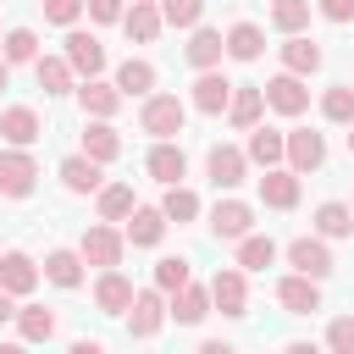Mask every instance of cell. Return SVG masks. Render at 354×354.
<instances>
[{
    "instance_id": "37",
    "label": "cell",
    "mask_w": 354,
    "mask_h": 354,
    "mask_svg": "<svg viewBox=\"0 0 354 354\" xmlns=\"http://www.w3.org/2000/svg\"><path fill=\"white\" fill-rule=\"evenodd\" d=\"M160 210H166V221H177V227H188V221H199V194L194 188H183V183H171L166 188V199H160Z\"/></svg>"
},
{
    "instance_id": "2",
    "label": "cell",
    "mask_w": 354,
    "mask_h": 354,
    "mask_svg": "<svg viewBox=\"0 0 354 354\" xmlns=\"http://www.w3.org/2000/svg\"><path fill=\"white\" fill-rule=\"evenodd\" d=\"M138 127H144L149 138H177V133L188 127V105H183L177 94H144V105H138Z\"/></svg>"
},
{
    "instance_id": "7",
    "label": "cell",
    "mask_w": 354,
    "mask_h": 354,
    "mask_svg": "<svg viewBox=\"0 0 354 354\" xmlns=\"http://www.w3.org/2000/svg\"><path fill=\"white\" fill-rule=\"evenodd\" d=\"M210 304L221 310V315H249V271L243 266H221L216 277H210Z\"/></svg>"
},
{
    "instance_id": "44",
    "label": "cell",
    "mask_w": 354,
    "mask_h": 354,
    "mask_svg": "<svg viewBox=\"0 0 354 354\" xmlns=\"http://www.w3.org/2000/svg\"><path fill=\"white\" fill-rule=\"evenodd\" d=\"M326 348H332V354H354V315H337V321L326 326Z\"/></svg>"
},
{
    "instance_id": "9",
    "label": "cell",
    "mask_w": 354,
    "mask_h": 354,
    "mask_svg": "<svg viewBox=\"0 0 354 354\" xmlns=\"http://www.w3.org/2000/svg\"><path fill=\"white\" fill-rule=\"evenodd\" d=\"M205 177H210L221 194H232V188L249 177V155H243L238 144H210V149H205Z\"/></svg>"
},
{
    "instance_id": "23",
    "label": "cell",
    "mask_w": 354,
    "mask_h": 354,
    "mask_svg": "<svg viewBox=\"0 0 354 354\" xmlns=\"http://www.w3.org/2000/svg\"><path fill=\"white\" fill-rule=\"evenodd\" d=\"M260 205H271V210H293L299 205V171L282 160V166H266V177H260Z\"/></svg>"
},
{
    "instance_id": "36",
    "label": "cell",
    "mask_w": 354,
    "mask_h": 354,
    "mask_svg": "<svg viewBox=\"0 0 354 354\" xmlns=\"http://www.w3.org/2000/svg\"><path fill=\"white\" fill-rule=\"evenodd\" d=\"M0 55H6L11 66H33L44 50H39V33H33V28H6V39H0Z\"/></svg>"
},
{
    "instance_id": "39",
    "label": "cell",
    "mask_w": 354,
    "mask_h": 354,
    "mask_svg": "<svg viewBox=\"0 0 354 354\" xmlns=\"http://www.w3.org/2000/svg\"><path fill=\"white\" fill-rule=\"evenodd\" d=\"M310 11H315V0H271V28L277 33H304Z\"/></svg>"
},
{
    "instance_id": "20",
    "label": "cell",
    "mask_w": 354,
    "mask_h": 354,
    "mask_svg": "<svg viewBox=\"0 0 354 354\" xmlns=\"http://www.w3.org/2000/svg\"><path fill=\"white\" fill-rule=\"evenodd\" d=\"M277 55H282V72H299V77H310V72H321V44L310 39V33H282V44H277Z\"/></svg>"
},
{
    "instance_id": "12",
    "label": "cell",
    "mask_w": 354,
    "mask_h": 354,
    "mask_svg": "<svg viewBox=\"0 0 354 354\" xmlns=\"http://www.w3.org/2000/svg\"><path fill=\"white\" fill-rule=\"evenodd\" d=\"M221 55H227V33L221 28H188V44H183V61L194 66V72H210V66H221Z\"/></svg>"
},
{
    "instance_id": "15",
    "label": "cell",
    "mask_w": 354,
    "mask_h": 354,
    "mask_svg": "<svg viewBox=\"0 0 354 354\" xmlns=\"http://www.w3.org/2000/svg\"><path fill=\"white\" fill-rule=\"evenodd\" d=\"M61 55L72 61L77 77H100V72H105V44H100L94 33H83V28H66V50H61Z\"/></svg>"
},
{
    "instance_id": "47",
    "label": "cell",
    "mask_w": 354,
    "mask_h": 354,
    "mask_svg": "<svg viewBox=\"0 0 354 354\" xmlns=\"http://www.w3.org/2000/svg\"><path fill=\"white\" fill-rule=\"evenodd\" d=\"M0 321H17V293L0 282Z\"/></svg>"
},
{
    "instance_id": "24",
    "label": "cell",
    "mask_w": 354,
    "mask_h": 354,
    "mask_svg": "<svg viewBox=\"0 0 354 354\" xmlns=\"http://www.w3.org/2000/svg\"><path fill=\"white\" fill-rule=\"evenodd\" d=\"M133 282L116 271V266H105L100 277H94V304H100V315H127V304H133Z\"/></svg>"
},
{
    "instance_id": "33",
    "label": "cell",
    "mask_w": 354,
    "mask_h": 354,
    "mask_svg": "<svg viewBox=\"0 0 354 354\" xmlns=\"http://www.w3.org/2000/svg\"><path fill=\"white\" fill-rule=\"evenodd\" d=\"M227 55L232 61H260L266 55V28L260 22H232L227 28Z\"/></svg>"
},
{
    "instance_id": "50",
    "label": "cell",
    "mask_w": 354,
    "mask_h": 354,
    "mask_svg": "<svg viewBox=\"0 0 354 354\" xmlns=\"http://www.w3.org/2000/svg\"><path fill=\"white\" fill-rule=\"evenodd\" d=\"M348 155H354V122H348Z\"/></svg>"
},
{
    "instance_id": "42",
    "label": "cell",
    "mask_w": 354,
    "mask_h": 354,
    "mask_svg": "<svg viewBox=\"0 0 354 354\" xmlns=\"http://www.w3.org/2000/svg\"><path fill=\"white\" fill-rule=\"evenodd\" d=\"M205 6L210 0H160V17H166V28H199Z\"/></svg>"
},
{
    "instance_id": "45",
    "label": "cell",
    "mask_w": 354,
    "mask_h": 354,
    "mask_svg": "<svg viewBox=\"0 0 354 354\" xmlns=\"http://www.w3.org/2000/svg\"><path fill=\"white\" fill-rule=\"evenodd\" d=\"M88 6V22H122V11H127V0H83Z\"/></svg>"
},
{
    "instance_id": "38",
    "label": "cell",
    "mask_w": 354,
    "mask_h": 354,
    "mask_svg": "<svg viewBox=\"0 0 354 354\" xmlns=\"http://www.w3.org/2000/svg\"><path fill=\"white\" fill-rule=\"evenodd\" d=\"M277 254H282V249H277L271 238H260V232H243V238H238V266H243V271H266V266H277Z\"/></svg>"
},
{
    "instance_id": "48",
    "label": "cell",
    "mask_w": 354,
    "mask_h": 354,
    "mask_svg": "<svg viewBox=\"0 0 354 354\" xmlns=\"http://www.w3.org/2000/svg\"><path fill=\"white\" fill-rule=\"evenodd\" d=\"M72 354H100V337H72Z\"/></svg>"
},
{
    "instance_id": "22",
    "label": "cell",
    "mask_w": 354,
    "mask_h": 354,
    "mask_svg": "<svg viewBox=\"0 0 354 354\" xmlns=\"http://www.w3.org/2000/svg\"><path fill=\"white\" fill-rule=\"evenodd\" d=\"M61 188H66V194H100V188H105V166L77 149V155L61 160Z\"/></svg>"
},
{
    "instance_id": "41",
    "label": "cell",
    "mask_w": 354,
    "mask_h": 354,
    "mask_svg": "<svg viewBox=\"0 0 354 354\" xmlns=\"http://www.w3.org/2000/svg\"><path fill=\"white\" fill-rule=\"evenodd\" d=\"M321 116L337 122V127H348V122H354V83H332V88L321 94Z\"/></svg>"
},
{
    "instance_id": "8",
    "label": "cell",
    "mask_w": 354,
    "mask_h": 354,
    "mask_svg": "<svg viewBox=\"0 0 354 354\" xmlns=\"http://www.w3.org/2000/svg\"><path fill=\"white\" fill-rule=\"evenodd\" d=\"M260 88H266V111H277V116H304L310 111V88H304L299 72H277Z\"/></svg>"
},
{
    "instance_id": "18",
    "label": "cell",
    "mask_w": 354,
    "mask_h": 354,
    "mask_svg": "<svg viewBox=\"0 0 354 354\" xmlns=\"http://www.w3.org/2000/svg\"><path fill=\"white\" fill-rule=\"evenodd\" d=\"M166 227H171V221H166V210H160V205H133V216L122 221V232H127V243H133V249H155V243L166 238Z\"/></svg>"
},
{
    "instance_id": "28",
    "label": "cell",
    "mask_w": 354,
    "mask_h": 354,
    "mask_svg": "<svg viewBox=\"0 0 354 354\" xmlns=\"http://www.w3.org/2000/svg\"><path fill=\"white\" fill-rule=\"evenodd\" d=\"M33 77H39V88H44L50 100L77 94V72H72V61H66V55H39V61H33Z\"/></svg>"
},
{
    "instance_id": "4",
    "label": "cell",
    "mask_w": 354,
    "mask_h": 354,
    "mask_svg": "<svg viewBox=\"0 0 354 354\" xmlns=\"http://www.w3.org/2000/svg\"><path fill=\"white\" fill-rule=\"evenodd\" d=\"M282 254H288V271H304V277H315V282H326V277L337 271V260H332V238H321V232L293 238Z\"/></svg>"
},
{
    "instance_id": "1",
    "label": "cell",
    "mask_w": 354,
    "mask_h": 354,
    "mask_svg": "<svg viewBox=\"0 0 354 354\" xmlns=\"http://www.w3.org/2000/svg\"><path fill=\"white\" fill-rule=\"evenodd\" d=\"M166 315H171L166 288H138L133 304H127V337H133V343H149V337L166 326Z\"/></svg>"
},
{
    "instance_id": "32",
    "label": "cell",
    "mask_w": 354,
    "mask_h": 354,
    "mask_svg": "<svg viewBox=\"0 0 354 354\" xmlns=\"http://www.w3.org/2000/svg\"><path fill=\"white\" fill-rule=\"evenodd\" d=\"M55 326H61V321H55L50 304H22V310H17V337H22V343H50Z\"/></svg>"
},
{
    "instance_id": "6",
    "label": "cell",
    "mask_w": 354,
    "mask_h": 354,
    "mask_svg": "<svg viewBox=\"0 0 354 354\" xmlns=\"http://www.w3.org/2000/svg\"><path fill=\"white\" fill-rule=\"evenodd\" d=\"M232 77L221 72V66H210V72H199L194 77V88H188V105L199 111V116H227V105H232Z\"/></svg>"
},
{
    "instance_id": "29",
    "label": "cell",
    "mask_w": 354,
    "mask_h": 354,
    "mask_svg": "<svg viewBox=\"0 0 354 354\" xmlns=\"http://www.w3.org/2000/svg\"><path fill=\"white\" fill-rule=\"evenodd\" d=\"M155 83H160V72H155V61H144V55H127V61L116 66V88H122L127 100L155 94Z\"/></svg>"
},
{
    "instance_id": "25",
    "label": "cell",
    "mask_w": 354,
    "mask_h": 354,
    "mask_svg": "<svg viewBox=\"0 0 354 354\" xmlns=\"http://www.w3.org/2000/svg\"><path fill=\"white\" fill-rule=\"evenodd\" d=\"M166 299H171V321H177V326H199V321L216 310V304H210V282H183V288L166 293Z\"/></svg>"
},
{
    "instance_id": "49",
    "label": "cell",
    "mask_w": 354,
    "mask_h": 354,
    "mask_svg": "<svg viewBox=\"0 0 354 354\" xmlns=\"http://www.w3.org/2000/svg\"><path fill=\"white\" fill-rule=\"evenodd\" d=\"M6 83H11V61L0 55V88H6Z\"/></svg>"
},
{
    "instance_id": "27",
    "label": "cell",
    "mask_w": 354,
    "mask_h": 354,
    "mask_svg": "<svg viewBox=\"0 0 354 354\" xmlns=\"http://www.w3.org/2000/svg\"><path fill=\"white\" fill-rule=\"evenodd\" d=\"M39 266H33V254H22V249H0V282L17 293V299H28L33 288H39Z\"/></svg>"
},
{
    "instance_id": "30",
    "label": "cell",
    "mask_w": 354,
    "mask_h": 354,
    "mask_svg": "<svg viewBox=\"0 0 354 354\" xmlns=\"http://www.w3.org/2000/svg\"><path fill=\"white\" fill-rule=\"evenodd\" d=\"M260 116H266V88H260V83H238V88H232V105H227V122H232L238 133H249Z\"/></svg>"
},
{
    "instance_id": "3",
    "label": "cell",
    "mask_w": 354,
    "mask_h": 354,
    "mask_svg": "<svg viewBox=\"0 0 354 354\" xmlns=\"http://www.w3.org/2000/svg\"><path fill=\"white\" fill-rule=\"evenodd\" d=\"M33 188H39V160L22 144H6L0 149V199H28Z\"/></svg>"
},
{
    "instance_id": "10",
    "label": "cell",
    "mask_w": 354,
    "mask_h": 354,
    "mask_svg": "<svg viewBox=\"0 0 354 354\" xmlns=\"http://www.w3.org/2000/svg\"><path fill=\"white\" fill-rule=\"evenodd\" d=\"M210 232H216V243H238L243 232H254V205L249 199H216V210H210Z\"/></svg>"
},
{
    "instance_id": "16",
    "label": "cell",
    "mask_w": 354,
    "mask_h": 354,
    "mask_svg": "<svg viewBox=\"0 0 354 354\" xmlns=\"http://www.w3.org/2000/svg\"><path fill=\"white\" fill-rule=\"evenodd\" d=\"M243 155H249V166H282L288 160V133L282 127H266V122H254L249 127V144H243Z\"/></svg>"
},
{
    "instance_id": "17",
    "label": "cell",
    "mask_w": 354,
    "mask_h": 354,
    "mask_svg": "<svg viewBox=\"0 0 354 354\" xmlns=\"http://www.w3.org/2000/svg\"><path fill=\"white\" fill-rule=\"evenodd\" d=\"M288 166H293L299 177L321 171V166H326V138L310 133V127H288Z\"/></svg>"
},
{
    "instance_id": "34",
    "label": "cell",
    "mask_w": 354,
    "mask_h": 354,
    "mask_svg": "<svg viewBox=\"0 0 354 354\" xmlns=\"http://www.w3.org/2000/svg\"><path fill=\"white\" fill-rule=\"evenodd\" d=\"M133 183H105L100 194H94V210H100V221H127L133 216Z\"/></svg>"
},
{
    "instance_id": "26",
    "label": "cell",
    "mask_w": 354,
    "mask_h": 354,
    "mask_svg": "<svg viewBox=\"0 0 354 354\" xmlns=\"http://www.w3.org/2000/svg\"><path fill=\"white\" fill-rule=\"evenodd\" d=\"M83 155H94L100 166L122 155V133L111 127V116H83Z\"/></svg>"
},
{
    "instance_id": "46",
    "label": "cell",
    "mask_w": 354,
    "mask_h": 354,
    "mask_svg": "<svg viewBox=\"0 0 354 354\" xmlns=\"http://www.w3.org/2000/svg\"><path fill=\"white\" fill-rule=\"evenodd\" d=\"M315 11H321L326 22H337V28L354 22V0H315Z\"/></svg>"
},
{
    "instance_id": "5",
    "label": "cell",
    "mask_w": 354,
    "mask_h": 354,
    "mask_svg": "<svg viewBox=\"0 0 354 354\" xmlns=\"http://www.w3.org/2000/svg\"><path fill=\"white\" fill-rule=\"evenodd\" d=\"M77 249H83L88 266L105 271V266H122V254H127V232H122L116 221H94V227H83V243H77Z\"/></svg>"
},
{
    "instance_id": "19",
    "label": "cell",
    "mask_w": 354,
    "mask_h": 354,
    "mask_svg": "<svg viewBox=\"0 0 354 354\" xmlns=\"http://www.w3.org/2000/svg\"><path fill=\"white\" fill-rule=\"evenodd\" d=\"M160 28H166L160 0H133V6L122 11V33H127L133 44H155V39H160Z\"/></svg>"
},
{
    "instance_id": "13",
    "label": "cell",
    "mask_w": 354,
    "mask_h": 354,
    "mask_svg": "<svg viewBox=\"0 0 354 354\" xmlns=\"http://www.w3.org/2000/svg\"><path fill=\"white\" fill-rule=\"evenodd\" d=\"M77 105H83V116H116L127 105V94L116 88V77H77Z\"/></svg>"
},
{
    "instance_id": "11",
    "label": "cell",
    "mask_w": 354,
    "mask_h": 354,
    "mask_svg": "<svg viewBox=\"0 0 354 354\" xmlns=\"http://www.w3.org/2000/svg\"><path fill=\"white\" fill-rule=\"evenodd\" d=\"M277 304L288 315H315L321 310V282L304 277V271H288V277H277Z\"/></svg>"
},
{
    "instance_id": "14",
    "label": "cell",
    "mask_w": 354,
    "mask_h": 354,
    "mask_svg": "<svg viewBox=\"0 0 354 354\" xmlns=\"http://www.w3.org/2000/svg\"><path fill=\"white\" fill-rule=\"evenodd\" d=\"M144 171H149L160 188L183 183V177H188V155H183V144H177V138H155V149L144 155Z\"/></svg>"
},
{
    "instance_id": "21",
    "label": "cell",
    "mask_w": 354,
    "mask_h": 354,
    "mask_svg": "<svg viewBox=\"0 0 354 354\" xmlns=\"http://www.w3.org/2000/svg\"><path fill=\"white\" fill-rule=\"evenodd\" d=\"M39 133H44V122H39L33 105H6V111H0V144H22V149H33Z\"/></svg>"
},
{
    "instance_id": "40",
    "label": "cell",
    "mask_w": 354,
    "mask_h": 354,
    "mask_svg": "<svg viewBox=\"0 0 354 354\" xmlns=\"http://www.w3.org/2000/svg\"><path fill=\"white\" fill-rule=\"evenodd\" d=\"M183 282H194V260H188V254H160V260H155V288L177 293Z\"/></svg>"
},
{
    "instance_id": "35",
    "label": "cell",
    "mask_w": 354,
    "mask_h": 354,
    "mask_svg": "<svg viewBox=\"0 0 354 354\" xmlns=\"http://www.w3.org/2000/svg\"><path fill=\"white\" fill-rule=\"evenodd\" d=\"M315 232H321V238H348V232H354V205L321 199V205H315Z\"/></svg>"
},
{
    "instance_id": "31",
    "label": "cell",
    "mask_w": 354,
    "mask_h": 354,
    "mask_svg": "<svg viewBox=\"0 0 354 354\" xmlns=\"http://www.w3.org/2000/svg\"><path fill=\"white\" fill-rule=\"evenodd\" d=\"M83 266H88L83 249H50L44 254V282H55V288L72 293V288H83Z\"/></svg>"
},
{
    "instance_id": "43",
    "label": "cell",
    "mask_w": 354,
    "mask_h": 354,
    "mask_svg": "<svg viewBox=\"0 0 354 354\" xmlns=\"http://www.w3.org/2000/svg\"><path fill=\"white\" fill-rule=\"evenodd\" d=\"M83 11H88L83 0H44V22H55V28H77Z\"/></svg>"
},
{
    "instance_id": "51",
    "label": "cell",
    "mask_w": 354,
    "mask_h": 354,
    "mask_svg": "<svg viewBox=\"0 0 354 354\" xmlns=\"http://www.w3.org/2000/svg\"><path fill=\"white\" fill-rule=\"evenodd\" d=\"M0 39H6V28H0Z\"/></svg>"
}]
</instances>
